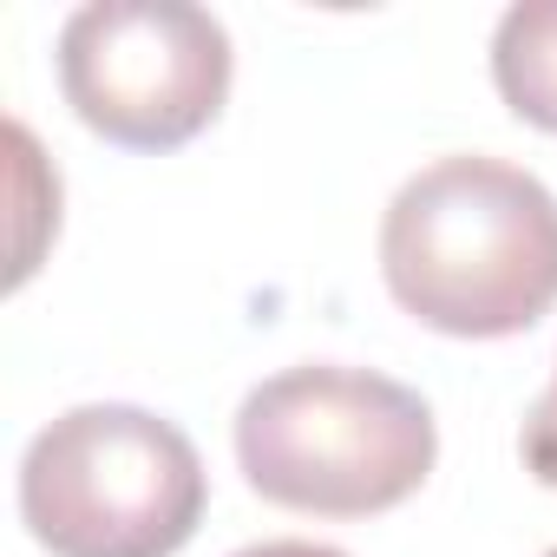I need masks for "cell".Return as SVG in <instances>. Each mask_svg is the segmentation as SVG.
I'll return each instance as SVG.
<instances>
[{"label":"cell","instance_id":"cell-3","mask_svg":"<svg viewBox=\"0 0 557 557\" xmlns=\"http://www.w3.org/2000/svg\"><path fill=\"white\" fill-rule=\"evenodd\" d=\"M203 505L190 433L132 400L66 407L21 453V518L53 557H177Z\"/></svg>","mask_w":557,"mask_h":557},{"label":"cell","instance_id":"cell-6","mask_svg":"<svg viewBox=\"0 0 557 557\" xmlns=\"http://www.w3.org/2000/svg\"><path fill=\"white\" fill-rule=\"evenodd\" d=\"M518 453H524V472H531L537 485H550V492H557V374H550V387L537 394V407L524 413Z\"/></svg>","mask_w":557,"mask_h":557},{"label":"cell","instance_id":"cell-2","mask_svg":"<svg viewBox=\"0 0 557 557\" xmlns=\"http://www.w3.org/2000/svg\"><path fill=\"white\" fill-rule=\"evenodd\" d=\"M440 459L433 407L374 368L302 361L243 394L236 466L283 511L374 518L407 505Z\"/></svg>","mask_w":557,"mask_h":557},{"label":"cell","instance_id":"cell-4","mask_svg":"<svg viewBox=\"0 0 557 557\" xmlns=\"http://www.w3.org/2000/svg\"><path fill=\"white\" fill-rule=\"evenodd\" d=\"M230 34L190 0H86L60 27V92L119 151H177L230 99Z\"/></svg>","mask_w":557,"mask_h":557},{"label":"cell","instance_id":"cell-5","mask_svg":"<svg viewBox=\"0 0 557 557\" xmlns=\"http://www.w3.org/2000/svg\"><path fill=\"white\" fill-rule=\"evenodd\" d=\"M492 86L511 119L557 138V0H518L492 34Z\"/></svg>","mask_w":557,"mask_h":557},{"label":"cell","instance_id":"cell-1","mask_svg":"<svg viewBox=\"0 0 557 557\" xmlns=\"http://www.w3.org/2000/svg\"><path fill=\"white\" fill-rule=\"evenodd\" d=\"M381 275L387 296L433 335H524L557 302V197L505 158H433L381 216Z\"/></svg>","mask_w":557,"mask_h":557},{"label":"cell","instance_id":"cell-8","mask_svg":"<svg viewBox=\"0 0 557 557\" xmlns=\"http://www.w3.org/2000/svg\"><path fill=\"white\" fill-rule=\"evenodd\" d=\"M544 557H557V544H550V550H544Z\"/></svg>","mask_w":557,"mask_h":557},{"label":"cell","instance_id":"cell-7","mask_svg":"<svg viewBox=\"0 0 557 557\" xmlns=\"http://www.w3.org/2000/svg\"><path fill=\"white\" fill-rule=\"evenodd\" d=\"M230 557H348V550L309 544V537H269V544H243V550H230Z\"/></svg>","mask_w":557,"mask_h":557}]
</instances>
